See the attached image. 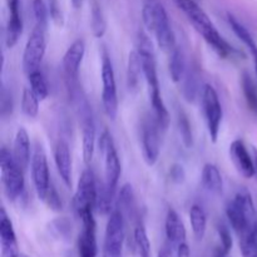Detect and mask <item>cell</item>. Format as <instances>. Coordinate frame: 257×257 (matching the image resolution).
<instances>
[{"label": "cell", "instance_id": "74e56055", "mask_svg": "<svg viewBox=\"0 0 257 257\" xmlns=\"http://www.w3.org/2000/svg\"><path fill=\"white\" fill-rule=\"evenodd\" d=\"M45 205L50 208L52 211H55V212H59V211L63 210V202H62V198H60L59 193L58 191L55 190L54 186L50 183L49 188L47 191V195H45L44 200Z\"/></svg>", "mask_w": 257, "mask_h": 257}, {"label": "cell", "instance_id": "8fae6325", "mask_svg": "<svg viewBox=\"0 0 257 257\" xmlns=\"http://www.w3.org/2000/svg\"><path fill=\"white\" fill-rule=\"evenodd\" d=\"M79 218L83 228L78 238V257H97V223L94 212H87Z\"/></svg>", "mask_w": 257, "mask_h": 257}, {"label": "cell", "instance_id": "7bdbcfd3", "mask_svg": "<svg viewBox=\"0 0 257 257\" xmlns=\"http://www.w3.org/2000/svg\"><path fill=\"white\" fill-rule=\"evenodd\" d=\"M49 12H50V17H52L53 22H54L58 27H63V24H64V18H63L62 12H60L59 7H58L57 3H55L54 0L50 3Z\"/></svg>", "mask_w": 257, "mask_h": 257}, {"label": "cell", "instance_id": "ee69618b", "mask_svg": "<svg viewBox=\"0 0 257 257\" xmlns=\"http://www.w3.org/2000/svg\"><path fill=\"white\" fill-rule=\"evenodd\" d=\"M176 252H177V257H191L190 246H188L187 242H183L180 246H177Z\"/></svg>", "mask_w": 257, "mask_h": 257}, {"label": "cell", "instance_id": "8d00e7d4", "mask_svg": "<svg viewBox=\"0 0 257 257\" xmlns=\"http://www.w3.org/2000/svg\"><path fill=\"white\" fill-rule=\"evenodd\" d=\"M50 231L55 237L63 240L72 235V225L67 218H58L50 223Z\"/></svg>", "mask_w": 257, "mask_h": 257}, {"label": "cell", "instance_id": "f907efd6", "mask_svg": "<svg viewBox=\"0 0 257 257\" xmlns=\"http://www.w3.org/2000/svg\"><path fill=\"white\" fill-rule=\"evenodd\" d=\"M252 57H253V60H255V70H256V77H257V53H255Z\"/></svg>", "mask_w": 257, "mask_h": 257}, {"label": "cell", "instance_id": "2e32d148", "mask_svg": "<svg viewBox=\"0 0 257 257\" xmlns=\"http://www.w3.org/2000/svg\"><path fill=\"white\" fill-rule=\"evenodd\" d=\"M85 54V43L83 39H77L70 44L63 57V68L70 79H75L79 73L80 64L83 62V58Z\"/></svg>", "mask_w": 257, "mask_h": 257}, {"label": "cell", "instance_id": "ab89813d", "mask_svg": "<svg viewBox=\"0 0 257 257\" xmlns=\"http://www.w3.org/2000/svg\"><path fill=\"white\" fill-rule=\"evenodd\" d=\"M218 231V237L221 241V250L225 253H228L232 248V236H231L230 230L226 227L225 225H220L217 228Z\"/></svg>", "mask_w": 257, "mask_h": 257}, {"label": "cell", "instance_id": "83f0119b", "mask_svg": "<svg viewBox=\"0 0 257 257\" xmlns=\"http://www.w3.org/2000/svg\"><path fill=\"white\" fill-rule=\"evenodd\" d=\"M227 19H228V24H230L232 32L235 33L236 37H237L238 39L243 43V45H245V47L250 50L251 54L253 55L255 53H257V44H256L255 39L252 38V35H251V33L248 32V30L246 29V28L243 27V25L241 24V23L238 22L235 17H233V15L228 14Z\"/></svg>", "mask_w": 257, "mask_h": 257}, {"label": "cell", "instance_id": "3957f363", "mask_svg": "<svg viewBox=\"0 0 257 257\" xmlns=\"http://www.w3.org/2000/svg\"><path fill=\"white\" fill-rule=\"evenodd\" d=\"M0 171L4 192L10 201H15L24 191V171L17 165L13 153L3 147L0 152Z\"/></svg>", "mask_w": 257, "mask_h": 257}, {"label": "cell", "instance_id": "d590c367", "mask_svg": "<svg viewBox=\"0 0 257 257\" xmlns=\"http://www.w3.org/2000/svg\"><path fill=\"white\" fill-rule=\"evenodd\" d=\"M33 13H34L35 18V25L42 29H48V8L45 5L44 0H33L32 3Z\"/></svg>", "mask_w": 257, "mask_h": 257}, {"label": "cell", "instance_id": "7dc6e473", "mask_svg": "<svg viewBox=\"0 0 257 257\" xmlns=\"http://www.w3.org/2000/svg\"><path fill=\"white\" fill-rule=\"evenodd\" d=\"M252 152H253V153H252L253 161H255V177H256V180H257V148L253 147Z\"/></svg>", "mask_w": 257, "mask_h": 257}, {"label": "cell", "instance_id": "f35d334b", "mask_svg": "<svg viewBox=\"0 0 257 257\" xmlns=\"http://www.w3.org/2000/svg\"><path fill=\"white\" fill-rule=\"evenodd\" d=\"M183 95L188 102H192L196 98V93H197V84H196L195 77L192 74L188 75L186 73V77L183 78Z\"/></svg>", "mask_w": 257, "mask_h": 257}, {"label": "cell", "instance_id": "4dcf8cb0", "mask_svg": "<svg viewBox=\"0 0 257 257\" xmlns=\"http://www.w3.org/2000/svg\"><path fill=\"white\" fill-rule=\"evenodd\" d=\"M39 98L30 88H24L22 94V110L27 117L35 118L39 113Z\"/></svg>", "mask_w": 257, "mask_h": 257}, {"label": "cell", "instance_id": "60d3db41", "mask_svg": "<svg viewBox=\"0 0 257 257\" xmlns=\"http://www.w3.org/2000/svg\"><path fill=\"white\" fill-rule=\"evenodd\" d=\"M0 107H2V115L8 117L13 112V99L12 94L5 87L2 88V94H0Z\"/></svg>", "mask_w": 257, "mask_h": 257}, {"label": "cell", "instance_id": "c3c4849f", "mask_svg": "<svg viewBox=\"0 0 257 257\" xmlns=\"http://www.w3.org/2000/svg\"><path fill=\"white\" fill-rule=\"evenodd\" d=\"M70 2H72L73 7H74L75 9H79V8L82 7V2H83V0H70Z\"/></svg>", "mask_w": 257, "mask_h": 257}, {"label": "cell", "instance_id": "836d02e7", "mask_svg": "<svg viewBox=\"0 0 257 257\" xmlns=\"http://www.w3.org/2000/svg\"><path fill=\"white\" fill-rule=\"evenodd\" d=\"M118 205H119V210L124 212H131V211L135 208L136 206V200H135V192H133V188L131 185H124L122 186L119 191V195H118Z\"/></svg>", "mask_w": 257, "mask_h": 257}, {"label": "cell", "instance_id": "1f68e13d", "mask_svg": "<svg viewBox=\"0 0 257 257\" xmlns=\"http://www.w3.org/2000/svg\"><path fill=\"white\" fill-rule=\"evenodd\" d=\"M92 32L95 38H103L107 32V20L99 4L94 3L92 7Z\"/></svg>", "mask_w": 257, "mask_h": 257}, {"label": "cell", "instance_id": "d6986e66", "mask_svg": "<svg viewBox=\"0 0 257 257\" xmlns=\"http://www.w3.org/2000/svg\"><path fill=\"white\" fill-rule=\"evenodd\" d=\"M54 161L58 173L67 187L72 186V156L65 141H59L54 150Z\"/></svg>", "mask_w": 257, "mask_h": 257}, {"label": "cell", "instance_id": "ba28073f", "mask_svg": "<svg viewBox=\"0 0 257 257\" xmlns=\"http://www.w3.org/2000/svg\"><path fill=\"white\" fill-rule=\"evenodd\" d=\"M102 104L104 113L110 119H115L118 113V94L114 70L109 57L103 55L102 59Z\"/></svg>", "mask_w": 257, "mask_h": 257}, {"label": "cell", "instance_id": "d6a6232c", "mask_svg": "<svg viewBox=\"0 0 257 257\" xmlns=\"http://www.w3.org/2000/svg\"><path fill=\"white\" fill-rule=\"evenodd\" d=\"M240 250L242 257H257V238L250 228L240 235Z\"/></svg>", "mask_w": 257, "mask_h": 257}, {"label": "cell", "instance_id": "e575fe53", "mask_svg": "<svg viewBox=\"0 0 257 257\" xmlns=\"http://www.w3.org/2000/svg\"><path fill=\"white\" fill-rule=\"evenodd\" d=\"M178 130H180L181 138L185 145L186 148H191L193 145V135L192 128H191V123L188 120L187 115L183 112L178 113Z\"/></svg>", "mask_w": 257, "mask_h": 257}, {"label": "cell", "instance_id": "52a82bcc", "mask_svg": "<svg viewBox=\"0 0 257 257\" xmlns=\"http://www.w3.org/2000/svg\"><path fill=\"white\" fill-rule=\"evenodd\" d=\"M99 150L104 156V183L109 190L115 192L120 176V162L113 138L108 131L100 135Z\"/></svg>", "mask_w": 257, "mask_h": 257}, {"label": "cell", "instance_id": "44dd1931", "mask_svg": "<svg viewBox=\"0 0 257 257\" xmlns=\"http://www.w3.org/2000/svg\"><path fill=\"white\" fill-rule=\"evenodd\" d=\"M226 215H227L228 221H230L231 226L235 230V232L238 236L242 235L243 232L248 230L252 225L253 221L248 217V215L246 213V211L243 210L242 206L237 202V201L233 198L232 201L227 203V207H226Z\"/></svg>", "mask_w": 257, "mask_h": 257}, {"label": "cell", "instance_id": "5b68a950", "mask_svg": "<svg viewBox=\"0 0 257 257\" xmlns=\"http://www.w3.org/2000/svg\"><path fill=\"white\" fill-rule=\"evenodd\" d=\"M202 108L211 141L217 142L223 110L217 92L211 84H206L202 89Z\"/></svg>", "mask_w": 257, "mask_h": 257}, {"label": "cell", "instance_id": "e0dca14e", "mask_svg": "<svg viewBox=\"0 0 257 257\" xmlns=\"http://www.w3.org/2000/svg\"><path fill=\"white\" fill-rule=\"evenodd\" d=\"M95 150V125L89 110L83 112L82 120V153L85 165H89L93 160Z\"/></svg>", "mask_w": 257, "mask_h": 257}, {"label": "cell", "instance_id": "f546056e", "mask_svg": "<svg viewBox=\"0 0 257 257\" xmlns=\"http://www.w3.org/2000/svg\"><path fill=\"white\" fill-rule=\"evenodd\" d=\"M28 79H29L30 83V89L35 93V95L40 100L47 99L48 95H49V87H48L44 74L39 69L34 70V72L28 75Z\"/></svg>", "mask_w": 257, "mask_h": 257}, {"label": "cell", "instance_id": "681fc988", "mask_svg": "<svg viewBox=\"0 0 257 257\" xmlns=\"http://www.w3.org/2000/svg\"><path fill=\"white\" fill-rule=\"evenodd\" d=\"M215 257H227V253H225V252H223V251L220 248V250L217 251V253H216Z\"/></svg>", "mask_w": 257, "mask_h": 257}, {"label": "cell", "instance_id": "d4e9b609", "mask_svg": "<svg viewBox=\"0 0 257 257\" xmlns=\"http://www.w3.org/2000/svg\"><path fill=\"white\" fill-rule=\"evenodd\" d=\"M190 221L193 235L198 241L205 237L206 228H207V215L202 206L193 205L190 210Z\"/></svg>", "mask_w": 257, "mask_h": 257}, {"label": "cell", "instance_id": "f1b7e54d", "mask_svg": "<svg viewBox=\"0 0 257 257\" xmlns=\"http://www.w3.org/2000/svg\"><path fill=\"white\" fill-rule=\"evenodd\" d=\"M241 87H242L243 95H245L246 103L252 113L257 115V85L247 72H245L241 78Z\"/></svg>", "mask_w": 257, "mask_h": 257}, {"label": "cell", "instance_id": "5bb4252c", "mask_svg": "<svg viewBox=\"0 0 257 257\" xmlns=\"http://www.w3.org/2000/svg\"><path fill=\"white\" fill-rule=\"evenodd\" d=\"M0 243L3 257H18L20 255L14 226L4 207L0 210Z\"/></svg>", "mask_w": 257, "mask_h": 257}, {"label": "cell", "instance_id": "277c9868", "mask_svg": "<svg viewBox=\"0 0 257 257\" xmlns=\"http://www.w3.org/2000/svg\"><path fill=\"white\" fill-rule=\"evenodd\" d=\"M97 181L90 168L83 171L78 181L77 191L73 198V207L77 215L83 216L87 212H94L97 200Z\"/></svg>", "mask_w": 257, "mask_h": 257}, {"label": "cell", "instance_id": "f5cc1de1", "mask_svg": "<svg viewBox=\"0 0 257 257\" xmlns=\"http://www.w3.org/2000/svg\"><path fill=\"white\" fill-rule=\"evenodd\" d=\"M18 257H29V256H27V255H23V253H20V255L18 256Z\"/></svg>", "mask_w": 257, "mask_h": 257}, {"label": "cell", "instance_id": "9a60e30c", "mask_svg": "<svg viewBox=\"0 0 257 257\" xmlns=\"http://www.w3.org/2000/svg\"><path fill=\"white\" fill-rule=\"evenodd\" d=\"M9 7V20L7 25L5 44L8 48H13L19 40L23 32V18L20 0H8Z\"/></svg>", "mask_w": 257, "mask_h": 257}, {"label": "cell", "instance_id": "9c48e42d", "mask_svg": "<svg viewBox=\"0 0 257 257\" xmlns=\"http://www.w3.org/2000/svg\"><path fill=\"white\" fill-rule=\"evenodd\" d=\"M124 216L120 210H113L108 218L104 237V255L122 256L124 242Z\"/></svg>", "mask_w": 257, "mask_h": 257}, {"label": "cell", "instance_id": "603a6c76", "mask_svg": "<svg viewBox=\"0 0 257 257\" xmlns=\"http://www.w3.org/2000/svg\"><path fill=\"white\" fill-rule=\"evenodd\" d=\"M143 74L142 68V60L138 55L137 50H132L128 55V63H127V88L132 92L136 90L140 85L141 75Z\"/></svg>", "mask_w": 257, "mask_h": 257}, {"label": "cell", "instance_id": "4316f807", "mask_svg": "<svg viewBox=\"0 0 257 257\" xmlns=\"http://www.w3.org/2000/svg\"><path fill=\"white\" fill-rule=\"evenodd\" d=\"M133 250L136 257H151L150 238L142 223H138L133 232Z\"/></svg>", "mask_w": 257, "mask_h": 257}, {"label": "cell", "instance_id": "cb8c5ba5", "mask_svg": "<svg viewBox=\"0 0 257 257\" xmlns=\"http://www.w3.org/2000/svg\"><path fill=\"white\" fill-rule=\"evenodd\" d=\"M113 197H114V191L109 190L104 182L97 183L95 211L100 215H110L113 211Z\"/></svg>", "mask_w": 257, "mask_h": 257}, {"label": "cell", "instance_id": "ffe728a7", "mask_svg": "<svg viewBox=\"0 0 257 257\" xmlns=\"http://www.w3.org/2000/svg\"><path fill=\"white\" fill-rule=\"evenodd\" d=\"M13 157L23 171L27 170L30 163V138L24 127H20L17 131L13 146Z\"/></svg>", "mask_w": 257, "mask_h": 257}, {"label": "cell", "instance_id": "7a4b0ae2", "mask_svg": "<svg viewBox=\"0 0 257 257\" xmlns=\"http://www.w3.org/2000/svg\"><path fill=\"white\" fill-rule=\"evenodd\" d=\"M142 20L146 29L155 34L158 47L171 54L177 47L176 35L162 3L160 0H146L142 8Z\"/></svg>", "mask_w": 257, "mask_h": 257}, {"label": "cell", "instance_id": "30bf717a", "mask_svg": "<svg viewBox=\"0 0 257 257\" xmlns=\"http://www.w3.org/2000/svg\"><path fill=\"white\" fill-rule=\"evenodd\" d=\"M32 178L35 192L40 200H44L47 191L50 186L49 167H48L47 155L40 145H37L32 157Z\"/></svg>", "mask_w": 257, "mask_h": 257}, {"label": "cell", "instance_id": "7c38bea8", "mask_svg": "<svg viewBox=\"0 0 257 257\" xmlns=\"http://www.w3.org/2000/svg\"><path fill=\"white\" fill-rule=\"evenodd\" d=\"M160 147V127L156 120H147L142 128V153L148 166L157 163Z\"/></svg>", "mask_w": 257, "mask_h": 257}, {"label": "cell", "instance_id": "b9f144b4", "mask_svg": "<svg viewBox=\"0 0 257 257\" xmlns=\"http://www.w3.org/2000/svg\"><path fill=\"white\" fill-rule=\"evenodd\" d=\"M170 177L175 183H182L186 178L185 168L178 163H175L170 167Z\"/></svg>", "mask_w": 257, "mask_h": 257}, {"label": "cell", "instance_id": "816d5d0a", "mask_svg": "<svg viewBox=\"0 0 257 257\" xmlns=\"http://www.w3.org/2000/svg\"><path fill=\"white\" fill-rule=\"evenodd\" d=\"M103 257H123V256H114V255H104V253H103Z\"/></svg>", "mask_w": 257, "mask_h": 257}, {"label": "cell", "instance_id": "7402d4cb", "mask_svg": "<svg viewBox=\"0 0 257 257\" xmlns=\"http://www.w3.org/2000/svg\"><path fill=\"white\" fill-rule=\"evenodd\" d=\"M201 181L206 190L212 195H221L223 190V180L220 170L213 163H206L202 168Z\"/></svg>", "mask_w": 257, "mask_h": 257}, {"label": "cell", "instance_id": "4fadbf2b", "mask_svg": "<svg viewBox=\"0 0 257 257\" xmlns=\"http://www.w3.org/2000/svg\"><path fill=\"white\" fill-rule=\"evenodd\" d=\"M230 157L236 170L245 178L255 177V161L242 140H235L230 146Z\"/></svg>", "mask_w": 257, "mask_h": 257}, {"label": "cell", "instance_id": "f6af8a7d", "mask_svg": "<svg viewBox=\"0 0 257 257\" xmlns=\"http://www.w3.org/2000/svg\"><path fill=\"white\" fill-rule=\"evenodd\" d=\"M157 257H173L172 247H171V246H168V245L163 246V247L161 248L160 252H158Z\"/></svg>", "mask_w": 257, "mask_h": 257}, {"label": "cell", "instance_id": "8992f818", "mask_svg": "<svg viewBox=\"0 0 257 257\" xmlns=\"http://www.w3.org/2000/svg\"><path fill=\"white\" fill-rule=\"evenodd\" d=\"M47 50V30L35 25L28 38L24 53H23V69L29 75L39 69Z\"/></svg>", "mask_w": 257, "mask_h": 257}, {"label": "cell", "instance_id": "6da1fadb", "mask_svg": "<svg viewBox=\"0 0 257 257\" xmlns=\"http://www.w3.org/2000/svg\"><path fill=\"white\" fill-rule=\"evenodd\" d=\"M172 2L178 8V10L185 14L196 32L202 35L203 39L221 58H233L240 54L237 49H235L223 39L207 13L195 0H172Z\"/></svg>", "mask_w": 257, "mask_h": 257}, {"label": "cell", "instance_id": "ac0fdd59", "mask_svg": "<svg viewBox=\"0 0 257 257\" xmlns=\"http://www.w3.org/2000/svg\"><path fill=\"white\" fill-rule=\"evenodd\" d=\"M166 236L172 247H177L181 243L187 242V232L182 220L173 208H170L166 216Z\"/></svg>", "mask_w": 257, "mask_h": 257}, {"label": "cell", "instance_id": "484cf974", "mask_svg": "<svg viewBox=\"0 0 257 257\" xmlns=\"http://www.w3.org/2000/svg\"><path fill=\"white\" fill-rule=\"evenodd\" d=\"M168 67H170L171 79L175 83L182 82L183 78L186 77V59L181 48L176 47L175 50L171 53L170 65Z\"/></svg>", "mask_w": 257, "mask_h": 257}, {"label": "cell", "instance_id": "bcb514c9", "mask_svg": "<svg viewBox=\"0 0 257 257\" xmlns=\"http://www.w3.org/2000/svg\"><path fill=\"white\" fill-rule=\"evenodd\" d=\"M250 230H251V232H252L257 238V217L255 218V220H253V222H252V225H251Z\"/></svg>", "mask_w": 257, "mask_h": 257}]
</instances>
